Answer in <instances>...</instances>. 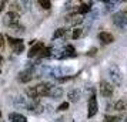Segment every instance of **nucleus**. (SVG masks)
Segmentation results:
<instances>
[{"label": "nucleus", "mask_w": 127, "mask_h": 122, "mask_svg": "<svg viewBox=\"0 0 127 122\" xmlns=\"http://www.w3.org/2000/svg\"><path fill=\"white\" fill-rule=\"evenodd\" d=\"M109 77H110L111 84H113L114 87H121V84L124 81V75H123V72H121L120 67L116 65V64L109 67Z\"/></svg>", "instance_id": "f257e3e1"}, {"label": "nucleus", "mask_w": 127, "mask_h": 122, "mask_svg": "<svg viewBox=\"0 0 127 122\" xmlns=\"http://www.w3.org/2000/svg\"><path fill=\"white\" fill-rule=\"evenodd\" d=\"M66 109H69V102H62L57 106V111H66Z\"/></svg>", "instance_id": "b1692460"}, {"label": "nucleus", "mask_w": 127, "mask_h": 122, "mask_svg": "<svg viewBox=\"0 0 127 122\" xmlns=\"http://www.w3.org/2000/svg\"><path fill=\"white\" fill-rule=\"evenodd\" d=\"M0 61H1V57H0Z\"/></svg>", "instance_id": "c756f323"}, {"label": "nucleus", "mask_w": 127, "mask_h": 122, "mask_svg": "<svg viewBox=\"0 0 127 122\" xmlns=\"http://www.w3.org/2000/svg\"><path fill=\"white\" fill-rule=\"evenodd\" d=\"M54 87L52 82H40L36 85V91L39 97H49V94L52 91V88Z\"/></svg>", "instance_id": "20e7f679"}, {"label": "nucleus", "mask_w": 127, "mask_h": 122, "mask_svg": "<svg viewBox=\"0 0 127 122\" xmlns=\"http://www.w3.org/2000/svg\"><path fill=\"white\" fill-rule=\"evenodd\" d=\"M114 92V85L110 84L109 81H101L100 82V94L106 97V98H110Z\"/></svg>", "instance_id": "0eeeda50"}, {"label": "nucleus", "mask_w": 127, "mask_h": 122, "mask_svg": "<svg viewBox=\"0 0 127 122\" xmlns=\"http://www.w3.org/2000/svg\"><path fill=\"white\" fill-rule=\"evenodd\" d=\"M56 122H64V121H63V118H59V119H57Z\"/></svg>", "instance_id": "a878e982"}, {"label": "nucleus", "mask_w": 127, "mask_h": 122, "mask_svg": "<svg viewBox=\"0 0 127 122\" xmlns=\"http://www.w3.org/2000/svg\"><path fill=\"white\" fill-rule=\"evenodd\" d=\"M90 12V4H81L80 7H79V10H77V13L79 14H86V13Z\"/></svg>", "instance_id": "412c9836"}, {"label": "nucleus", "mask_w": 127, "mask_h": 122, "mask_svg": "<svg viewBox=\"0 0 127 122\" xmlns=\"http://www.w3.org/2000/svg\"><path fill=\"white\" fill-rule=\"evenodd\" d=\"M114 109L119 111V112H121V111H127V99L126 98L119 99V101L114 104Z\"/></svg>", "instance_id": "4468645a"}, {"label": "nucleus", "mask_w": 127, "mask_h": 122, "mask_svg": "<svg viewBox=\"0 0 127 122\" xmlns=\"http://www.w3.org/2000/svg\"><path fill=\"white\" fill-rule=\"evenodd\" d=\"M98 38H100V41H101L103 44H111V43L114 41L113 34L109 33V31H101V33L98 34Z\"/></svg>", "instance_id": "1a4fd4ad"}, {"label": "nucleus", "mask_w": 127, "mask_h": 122, "mask_svg": "<svg viewBox=\"0 0 127 122\" xmlns=\"http://www.w3.org/2000/svg\"><path fill=\"white\" fill-rule=\"evenodd\" d=\"M49 97L53 99H59L63 97V88L62 87H53L52 91H50V94H49Z\"/></svg>", "instance_id": "ddd939ff"}, {"label": "nucleus", "mask_w": 127, "mask_h": 122, "mask_svg": "<svg viewBox=\"0 0 127 122\" xmlns=\"http://www.w3.org/2000/svg\"><path fill=\"white\" fill-rule=\"evenodd\" d=\"M9 121L10 122H27L26 116L19 114V112H10L9 114Z\"/></svg>", "instance_id": "f8f14e48"}, {"label": "nucleus", "mask_w": 127, "mask_h": 122, "mask_svg": "<svg viewBox=\"0 0 127 122\" xmlns=\"http://www.w3.org/2000/svg\"><path fill=\"white\" fill-rule=\"evenodd\" d=\"M83 34V30L81 29H74V31H73V34H71V37H73V38H79V37H80V35Z\"/></svg>", "instance_id": "5701e85b"}, {"label": "nucleus", "mask_w": 127, "mask_h": 122, "mask_svg": "<svg viewBox=\"0 0 127 122\" xmlns=\"http://www.w3.org/2000/svg\"><path fill=\"white\" fill-rule=\"evenodd\" d=\"M52 48L50 47H44L43 50H41V52L39 54V57L40 58H46V57H52Z\"/></svg>", "instance_id": "f3484780"}, {"label": "nucleus", "mask_w": 127, "mask_h": 122, "mask_svg": "<svg viewBox=\"0 0 127 122\" xmlns=\"http://www.w3.org/2000/svg\"><path fill=\"white\" fill-rule=\"evenodd\" d=\"M66 33H67V30L63 29V27H62V29H57L56 31H54V34H53V40H56V38H60V37H63V35L66 34Z\"/></svg>", "instance_id": "a211bd4d"}, {"label": "nucleus", "mask_w": 127, "mask_h": 122, "mask_svg": "<svg viewBox=\"0 0 127 122\" xmlns=\"http://www.w3.org/2000/svg\"><path fill=\"white\" fill-rule=\"evenodd\" d=\"M113 24L121 31L127 30V14L124 10H120V12H116L113 14Z\"/></svg>", "instance_id": "f03ea898"}, {"label": "nucleus", "mask_w": 127, "mask_h": 122, "mask_svg": "<svg viewBox=\"0 0 127 122\" xmlns=\"http://www.w3.org/2000/svg\"><path fill=\"white\" fill-rule=\"evenodd\" d=\"M10 47L13 48V52H14V54H22V52L24 51V44H23V41L16 43V44H12Z\"/></svg>", "instance_id": "dca6fc26"}, {"label": "nucleus", "mask_w": 127, "mask_h": 122, "mask_svg": "<svg viewBox=\"0 0 127 122\" xmlns=\"http://www.w3.org/2000/svg\"><path fill=\"white\" fill-rule=\"evenodd\" d=\"M80 97H81V92H80V89H77V88H74V89H70L69 92H67L69 102H77V101L80 99Z\"/></svg>", "instance_id": "9b49d317"}, {"label": "nucleus", "mask_w": 127, "mask_h": 122, "mask_svg": "<svg viewBox=\"0 0 127 122\" xmlns=\"http://www.w3.org/2000/svg\"><path fill=\"white\" fill-rule=\"evenodd\" d=\"M87 118L90 119V118H93V116L97 114L98 111V105H97V98H96V95L93 94L92 97H90V99H89V105H87Z\"/></svg>", "instance_id": "39448f33"}, {"label": "nucleus", "mask_w": 127, "mask_h": 122, "mask_svg": "<svg viewBox=\"0 0 127 122\" xmlns=\"http://www.w3.org/2000/svg\"><path fill=\"white\" fill-rule=\"evenodd\" d=\"M26 94L30 99H39L40 97L37 95V91H36V87H27L26 88Z\"/></svg>", "instance_id": "2eb2a0df"}, {"label": "nucleus", "mask_w": 127, "mask_h": 122, "mask_svg": "<svg viewBox=\"0 0 127 122\" xmlns=\"http://www.w3.org/2000/svg\"><path fill=\"white\" fill-rule=\"evenodd\" d=\"M33 77H34V68H33V67H29V68L23 70L20 74H19L17 80H19L20 82L26 84V82H30V81H32V80H33Z\"/></svg>", "instance_id": "423d86ee"}, {"label": "nucleus", "mask_w": 127, "mask_h": 122, "mask_svg": "<svg viewBox=\"0 0 127 122\" xmlns=\"http://www.w3.org/2000/svg\"><path fill=\"white\" fill-rule=\"evenodd\" d=\"M124 122H127V118H126V121H124Z\"/></svg>", "instance_id": "c85d7f7f"}, {"label": "nucleus", "mask_w": 127, "mask_h": 122, "mask_svg": "<svg viewBox=\"0 0 127 122\" xmlns=\"http://www.w3.org/2000/svg\"><path fill=\"white\" fill-rule=\"evenodd\" d=\"M20 4L24 7V10H27L29 12L32 6H33V0H20Z\"/></svg>", "instance_id": "aec40b11"}, {"label": "nucleus", "mask_w": 127, "mask_h": 122, "mask_svg": "<svg viewBox=\"0 0 127 122\" xmlns=\"http://www.w3.org/2000/svg\"><path fill=\"white\" fill-rule=\"evenodd\" d=\"M96 52H97V48H92L90 51L87 52V55H96Z\"/></svg>", "instance_id": "393cba45"}, {"label": "nucleus", "mask_w": 127, "mask_h": 122, "mask_svg": "<svg viewBox=\"0 0 127 122\" xmlns=\"http://www.w3.org/2000/svg\"><path fill=\"white\" fill-rule=\"evenodd\" d=\"M104 122H120V118L114 115H107L104 118Z\"/></svg>", "instance_id": "4be33fe9"}, {"label": "nucleus", "mask_w": 127, "mask_h": 122, "mask_svg": "<svg viewBox=\"0 0 127 122\" xmlns=\"http://www.w3.org/2000/svg\"><path fill=\"white\" fill-rule=\"evenodd\" d=\"M29 101L27 98H23V97H16L14 98V106L16 108H23V109H29Z\"/></svg>", "instance_id": "9d476101"}, {"label": "nucleus", "mask_w": 127, "mask_h": 122, "mask_svg": "<svg viewBox=\"0 0 127 122\" xmlns=\"http://www.w3.org/2000/svg\"><path fill=\"white\" fill-rule=\"evenodd\" d=\"M124 12H126V14H127V9H126V10H124Z\"/></svg>", "instance_id": "cd10ccee"}, {"label": "nucleus", "mask_w": 127, "mask_h": 122, "mask_svg": "<svg viewBox=\"0 0 127 122\" xmlns=\"http://www.w3.org/2000/svg\"><path fill=\"white\" fill-rule=\"evenodd\" d=\"M4 1H6V0H0V3H4Z\"/></svg>", "instance_id": "bb28decb"}, {"label": "nucleus", "mask_w": 127, "mask_h": 122, "mask_svg": "<svg viewBox=\"0 0 127 122\" xmlns=\"http://www.w3.org/2000/svg\"><path fill=\"white\" fill-rule=\"evenodd\" d=\"M0 116H1V112H0Z\"/></svg>", "instance_id": "7c9ffc66"}, {"label": "nucleus", "mask_w": 127, "mask_h": 122, "mask_svg": "<svg viewBox=\"0 0 127 122\" xmlns=\"http://www.w3.org/2000/svg\"><path fill=\"white\" fill-rule=\"evenodd\" d=\"M44 48V44L43 43H36V44H33L32 46V48H30L29 51V58H33V57H39V54L41 52V50Z\"/></svg>", "instance_id": "6e6552de"}, {"label": "nucleus", "mask_w": 127, "mask_h": 122, "mask_svg": "<svg viewBox=\"0 0 127 122\" xmlns=\"http://www.w3.org/2000/svg\"><path fill=\"white\" fill-rule=\"evenodd\" d=\"M3 23L10 29V27H13V26H16V24L20 23V16L16 12H7L3 16Z\"/></svg>", "instance_id": "7ed1b4c3"}, {"label": "nucleus", "mask_w": 127, "mask_h": 122, "mask_svg": "<svg viewBox=\"0 0 127 122\" xmlns=\"http://www.w3.org/2000/svg\"><path fill=\"white\" fill-rule=\"evenodd\" d=\"M39 4H40L41 9H44V10H50V9H52V1H50V0H39Z\"/></svg>", "instance_id": "6ab92c4d"}]
</instances>
